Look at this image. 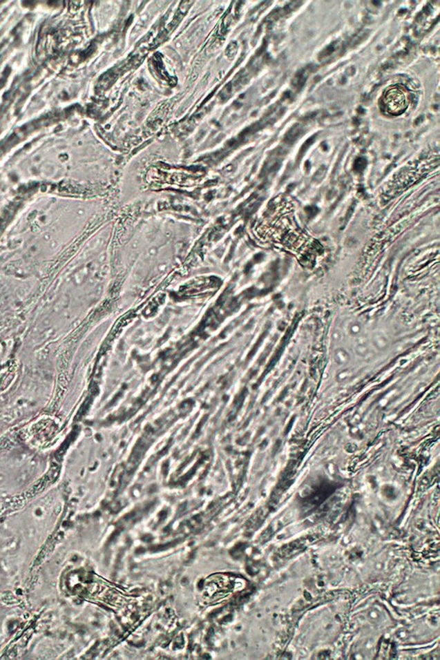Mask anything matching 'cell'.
I'll use <instances>...</instances> for the list:
<instances>
[{
	"mask_svg": "<svg viewBox=\"0 0 440 660\" xmlns=\"http://www.w3.org/2000/svg\"><path fill=\"white\" fill-rule=\"evenodd\" d=\"M382 101L387 113L392 115L404 113L410 104L406 90L399 86L389 88L383 95Z\"/></svg>",
	"mask_w": 440,
	"mask_h": 660,
	"instance_id": "1",
	"label": "cell"
},
{
	"mask_svg": "<svg viewBox=\"0 0 440 660\" xmlns=\"http://www.w3.org/2000/svg\"><path fill=\"white\" fill-rule=\"evenodd\" d=\"M233 588L234 585L232 584L230 578L224 576L211 577L206 583L204 596L209 602L216 601V600L225 598L229 593L231 592Z\"/></svg>",
	"mask_w": 440,
	"mask_h": 660,
	"instance_id": "2",
	"label": "cell"
},
{
	"mask_svg": "<svg viewBox=\"0 0 440 660\" xmlns=\"http://www.w3.org/2000/svg\"><path fill=\"white\" fill-rule=\"evenodd\" d=\"M334 361L337 366H345L350 361V354L343 349L336 350L334 354Z\"/></svg>",
	"mask_w": 440,
	"mask_h": 660,
	"instance_id": "3",
	"label": "cell"
},
{
	"mask_svg": "<svg viewBox=\"0 0 440 660\" xmlns=\"http://www.w3.org/2000/svg\"><path fill=\"white\" fill-rule=\"evenodd\" d=\"M365 167V159H360L356 160V162H355V164H354L355 170L358 171H363Z\"/></svg>",
	"mask_w": 440,
	"mask_h": 660,
	"instance_id": "4",
	"label": "cell"
}]
</instances>
